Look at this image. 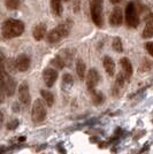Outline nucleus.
Here are the masks:
<instances>
[{
	"label": "nucleus",
	"instance_id": "nucleus-32",
	"mask_svg": "<svg viewBox=\"0 0 153 154\" xmlns=\"http://www.w3.org/2000/svg\"><path fill=\"white\" fill-rule=\"evenodd\" d=\"M112 4H119V2H121L122 0H109Z\"/></svg>",
	"mask_w": 153,
	"mask_h": 154
},
{
	"label": "nucleus",
	"instance_id": "nucleus-7",
	"mask_svg": "<svg viewBox=\"0 0 153 154\" xmlns=\"http://www.w3.org/2000/svg\"><path fill=\"white\" fill-rule=\"evenodd\" d=\"M19 99L23 106H26V107L30 106L31 97H30V92H29V86L26 82L19 86Z\"/></svg>",
	"mask_w": 153,
	"mask_h": 154
},
{
	"label": "nucleus",
	"instance_id": "nucleus-12",
	"mask_svg": "<svg viewBox=\"0 0 153 154\" xmlns=\"http://www.w3.org/2000/svg\"><path fill=\"white\" fill-rule=\"evenodd\" d=\"M146 26L143 30V38H151L153 37V14H150L146 19Z\"/></svg>",
	"mask_w": 153,
	"mask_h": 154
},
{
	"label": "nucleus",
	"instance_id": "nucleus-13",
	"mask_svg": "<svg viewBox=\"0 0 153 154\" xmlns=\"http://www.w3.org/2000/svg\"><path fill=\"white\" fill-rule=\"evenodd\" d=\"M120 64H121V67H122V71H123V74H124L126 76L130 77L133 75L134 69H133V64H131L129 59L122 58L121 60H120Z\"/></svg>",
	"mask_w": 153,
	"mask_h": 154
},
{
	"label": "nucleus",
	"instance_id": "nucleus-19",
	"mask_svg": "<svg viewBox=\"0 0 153 154\" xmlns=\"http://www.w3.org/2000/svg\"><path fill=\"white\" fill-rule=\"evenodd\" d=\"M40 96L44 99V101L46 103V105L48 107L53 106V103H54V96L52 94V92H50V91L47 90H42L40 91Z\"/></svg>",
	"mask_w": 153,
	"mask_h": 154
},
{
	"label": "nucleus",
	"instance_id": "nucleus-4",
	"mask_svg": "<svg viewBox=\"0 0 153 154\" xmlns=\"http://www.w3.org/2000/svg\"><path fill=\"white\" fill-rule=\"evenodd\" d=\"M46 117V109H45V106L43 101L40 99H37L33 101V105H32V109H31V120L33 123L36 124H39L42 123L45 120Z\"/></svg>",
	"mask_w": 153,
	"mask_h": 154
},
{
	"label": "nucleus",
	"instance_id": "nucleus-28",
	"mask_svg": "<svg viewBox=\"0 0 153 154\" xmlns=\"http://www.w3.org/2000/svg\"><path fill=\"white\" fill-rule=\"evenodd\" d=\"M80 7H81V1L80 0H73V8H74L75 13H77L80 11Z\"/></svg>",
	"mask_w": 153,
	"mask_h": 154
},
{
	"label": "nucleus",
	"instance_id": "nucleus-25",
	"mask_svg": "<svg viewBox=\"0 0 153 154\" xmlns=\"http://www.w3.org/2000/svg\"><path fill=\"white\" fill-rule=\"evenodd\" d=\"M52 64H53L57 69H62L64 67V61L61 57H57L55 59L52 60Z\"/></svg>",
	"mask_w": 153,
	"mask_h": 154
},
{
	"label": "nucleus",
	"instance_id": "nucleus-1",
	"mask_svg": "<svg viewBox=\"0 0 153 154\" xmlns=\"http://www.w3.org/2000/svg\"><path fill=\"white\" fill-rule=\"evenodd\" d=\"M24 23L20 20L9 19L5 21L1 26V35L6 39H12L21 36L24 32Z\"/></svg>",
	"mask_w": 153,
	"mask_h": 154
},
{
	"label": "nucleus",
	"instance_id": "nucleus-16",
	"mask_svg": "<svg viewBox=\"0 0 153 154\" xmlns=\"http://www.w3.org/2000/svg\"><path fill=\"white\" fill-rule=\"evenodd\" d=\"M76 72L81 81L85 79V77H86V66H85L83 60H81V59H78L76 61Z\"/></svg>",
	"mask_w": 153,
	"mask_h": 154
},
{
	"label": "nucleus",
	"instance_id": "nucleus-2",
	"mask_svg": "<svg viewBox=\"0 0 153 154\" xmlns=\"http://www.w3.org/2000/svg\"><path fill=\"white\" fill-rule=\"evenodd\" d=\"M70 29H71V23L69 21H66L64 23L59 24L58 26H55L52 31L48 32L47 35V42L48 43H58L60 39L64 38L69 35Z\"/></svg>",
	"mask_w": 153,
	"mask_h": 154
},
{
	"label": "nucleus",
	"instance_id": "nucleus-11",
	"mask_svg": "<svg viewBox=\"0 0 153 154\" xmlns=\"http://www.w3.org/2000/svg\"><path fill=\"white\" fill-rule=\"evenodd\" d=\"M15 61H16V69L21 72L28 70L30 67V63H31L30 58L27 54H20Z\"/></svg>",
	"mask_w": 153,
	"mask_h": 154
},
{
	"label": "nucleus",
	"instance_id": "nucleus-34",
	"mask_svg": "<svg viewBox=\"0 0 153 154\" xmlns=\"http://www.w3.org/2000/svg\"><path fill=\"white\" fill-rule=\"evenodd\" d=\"M64 1H68V0H64Z\"/></svg>",
	"mask_w": 153,
	"mask_h": 154
},
{
	"label": "nucleus",
	"instance_id": "nucleus-10",
	"mask_svg": "<svg viewBox=\"0 0 153 154\" xmlns=\"http://www.w3.org/2000/svg\"><path fill=\"white\" fill-rule=\"evenodd\" d=\"M99 82V72L96 69H90L89 72L86 74V86L88 90L93 91L97 84Z\"/></svg>",
	"mask_w": 153,
	"mask_h": 154
},
{
	"label": "nucleus",
	"instance_id": "nucleus-18",
	"mask_svg": "<svg viewBox=\"0 0 153 154\" xmlns=\"http://www.w3.org/2000/svg\"><path fill=\"white\" fill-rule=\"evenodd\" d=\"M91 98H92L93 105H96V106H99L105 101V97L100 91H91Z\"/></svg>",
	"mask_w": 153,
	"mask_h": 154
},
{
	"label": "nucleus",
	"instance_id": "nucleus-14",
	"mask_svg": "<svg viewBox=\"0 0 153 154\" xmlns=\"http://www.w3.org/2000/svg\"><path fill=\"white\" fill-rule=\"evenodd\" d=\"M45 35H46V26L43 24V23H40L38 26H36L33 28V31H32V36H33V38L36 39V40H42V39L45 37Z\"/></svg>",
	"mask_w": 153,
	"mask_h": 154
},
{
	"label": "nucleus",
	"instance_id": "nucleus-21",
	"mask_svg": "<svg viewBox=\"0 0 153 154\" xmlns=\"http://www.w3.org/2000/svg\"><path fill=\"white\" fill-rule=\"evenodd\" d=\"M5 69L9 71V72H14L16 69V61L14 59H7L5 61Z\"/></svg>",
	"mask_w": 153,
	"mask_h": 154
},
{
	"label": "nucleus",
	"instance_id": "nucleus-20",
	"mask_svg": "<svg viewBox=\"0 0 153 154\" xmlns=\"http://www.w3.org/2000/svg\"><path fill=\"white\" fill-rule=\"evenodd\" d=\"M5 72H6V69H5V58H4L2 52L0 51V92H2V78H4Z\"/></svg>",
	"mask_w": 153,
	"mask_h": 154
},
{
	"label": "nucleus",
	"instance_id": "nucleus-23",
	"mask_svg": "<svg viewBox=\"0 0 153 154\" xmlns=\"http://www.w3.org/2000/svg\"><path fill=\"white\" fill-rule=\"evenodd\" d=\"M5 5L9 11H15L20 6V0H5Z\"/></svg>",
	"mask_w": 153,
	"mask_h": 154
},
{
	"label": "nucleus",
	"instance_id": "nucleus-15",
	"mask_svg": "<svg viewBox=\"0 0 153 154\" xmlns=\"http://www.w3.org/2000/svg\"><path fill=\"white\" fill-rule=\"evenodd\" d=\"M102 64H104L105 71L108 74L109 76H113L115 74V62L112 60V58L105 57V58H104V61H102Z\"/></svg>",
	"mask_w": 153,
	"mask_h": 154
},
{
	"label": "nucleus",
	"instance_id": "nucleus-30",
	"mask_svg": "<svg viewBox=\"0 0 153 154\" xmlns=\"http://www.w3.org/2000/svg\"><path fill=\"white\" fill-rule=\"evenodd\" d=\"M2 122H4V114H2V112L0 110V128H1V125H2Z\"/></svg>",
	"mask_w": 153,
	"mask_h": 154
},
{
	"label": "nucleus",
	"instance_id": "nucleus-31",
	"mask_svg": "<svg viewBox=\"0 0 153 154\" xmlns=\"http://www.w3.org/2000/svg\"><path fill=\"white\" fill-rule=\"evenodd\" d=\"M13 110H14V112H16V113L19 112V103H17L13 105Z\"/></svg>",
	"mask_w": 153,
	"mask_h": 154
},
{
	"label": "nucleus",
	"instance_id": "nucleus-26",
	"mask_svg": "<svg viewBox=\"0 0 153 154\" xmlns=\"http://www.w3.org/2000/svg\"><path fill=\"white\" fill-rule=\"evenodd\" d=\"M62 82H64V85L71 86L73 83H74V78H73V76H71L70 74L66 72V74H64V76H62Z\"/></svg>",
	"mask_w": 153,
	"mask_h": 154
},
{
	"label": "nucleus",
	"instance_id": "nucleus-9",
	"mask_svg": "<svg viewBox=\"0 0 153 154\" xmlns=\"http://www.w3.org/2000/svg\"><path fill=\"white\" fill-rule=\"evenodd\" d=\"M43 77H44V82L46 84V86L51 88L54 85V83L58 79V71L53 68H46L43 72Z\"/></svg>",
	"mask_w": 153,
	"mask_h": 154
},
{
	"label": "nucleus",
	"instance_id": "nucleus-27",
	"mask_svg": "<svg viewBox=\"0 0 153 154\" xmlns=\"http://www.w3.org/2000/svg\"><path fill=\"white\" fill-rule=\"evenodd\" d=\"M17 125H19V121L17 120H12L11 122L7 124V129L8 130H14V129L17 128Z\"/></svg>",
	"mask_w": 153,
	"mask_h": 154
},
{
	"label": "nucleus",
	"instance_id": "nucleus-24",
	"mask_svg": "<svg viewBox=\"0 0 153 154\" xmlns=\"http://www.w3.org/2000/svg\"><path fill=\"white\" fill-rule=\"evenodd\" d=\"M126 83V75L123 72H119L117 76H116V79H115V86L116 88H122Z\"/></svg>",
	"mask_w": 153,
	"mask_h": 154
},
{
	"label": "nucleus",
	"instance_id": "nucleus-29",
	"mask_svg": "<svg viewBox=\"0 0 153 154\" xmlns=\"http://www.w3.org/2000/svg\"><path fill=\"white\" fill-rule=\"evenodd\" d=\"M145 48L148 52V54L153 57V43H147L146 45H145Z\"/></svg>",
	"mask_w": 153,
	"mask_h": 154
},
{
	"label": "nucleus",
	"instance_id": "nucleus-22",
	"mask_svg": "<svg viewBox=\"0 0 153 154\" xmlns=\"http://www.w3.org/2000/svg\"><path fill=\"white\" fill-rule=\"evenodd\" d=\"M112 46H113V50H114V51L119 52V53L123 52V45H122L121 39L119 38V37H115V38L113 39Z\"/></svg>",
	"mask_w": 153,
	"mask_h": 154
},
{
	"label": "nucleus",
	"instance_id": "nucleus-6",
	"mask_svg": "<svg viewBox=\"0 0 153 154\" xmlns=\"http://www.w3.org/2000/svg\"><path fill=\"white\" fill-rule=\"evenodd\" d=\"M2 92H5L7 97H12L15 92V81L7 71L2 78Z\"/></svg>",
	"mask_w": 153,
	"mask_h": 154
},
{
	"label": "nucleus",
	"instance_id": "nucleus-8",
	"mask_svg": "<svg viewBox=\"0 0 153 154\" xmlns=\"http://www.w3.org/2000/svg\"><path fill=\"white\" fill-rule=\"evenodd\" d=\"M109 23L113 26H120L123 23V12L122 8L115 7L112 11L111 16H109Z\"/></svg>",
	"mask_w": 153,
	"mask_h": 154
},
{
	"label": "nucleus",
	"instance_id": "nucleus-3",
	"mask_svg": "<svg viewBox=\"0 0 153 154\" xmlns=\"http://www.w3.org/2000/svg\"><path fill=\"white\" fill-rule=\"evenodd\" d=\"M90 13H91V19L93 21V23L98 28H101L104 26V19H102V0H91Z\"/></svg>",
	"mask_w": 153,
	"mask_h": 154
},
{
	"label": "nucleus",
	"instance_id": "nucleus-5",
	"mask_svg": "<svg viewBox=\"0 0 153 154\" xmlns=\"http://www.w3.org/2000/svg\"><path fill=\"white\" fill-rule=\"evenodd\" d=\"M126 24L129 28H137L139 24V16L134 2H129L126 7Z\"/></svg>",
	"mask_w": 153,
	"mask_h": 154
},
{
	"label": "nucleus",
	"instance_id": "nucleus-17",
	"mask_svg": "<svg viewBox=\"0 0 153 154\" xmlns=\"http://www.w3.org/2000/svg\"><path fill=\"white\" fill-rule=\"evenodd\" d=\"M50 4H51V9L53 14L57 16H61V14L64 12L61 0H50Z\"/></svg>",
	"mask_w": 153,
	"mask_h": 154
},
{
	"label": "nucleus",
	"instance_id": "nucleus-33",
	"mask_svg": "<svg viewBox=\"0 0 153 154\" xmlns=\"http://www.w3.org/2000/svg\"><path fill=\"white\" fill-rule=\"evenodd\" d=\"M4 101V96H2V93L0 92V103Z\"/></svg>",
	"mask_w": 153,
	"mask_h": 154
}]
</instances>
